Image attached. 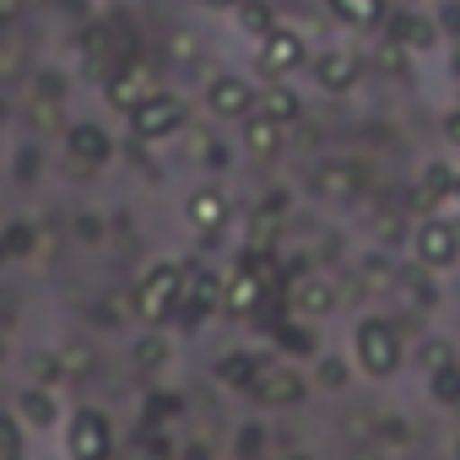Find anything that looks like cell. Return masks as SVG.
I'll list each match as a JSON object with an SVG mask.
<instances>
[{
    "label": "cell",
    "mask_w": 460,
    "mask_h": 460,
    "mask_svg": "<svg viewBox=\"0 0 460 460\" xmlns=\"http://www.w3.org/2000/svg\"><path fill=\"white\" fill-rule=\"evenodd\" d=\"M179 293H184V266H173V261H152V266L136 277V288H130V309H136L146 325H163V320H173Z\"/></svg>",
    "instance_id": "1"
},
{
    "label": "cell",
    "mask_w": 460,
    "mask_h": 460,
    "mask_svg": "<svg viewBox=\"0 0 460 460\" xmlns=\"http://www.w3.org/2000/svg\"><path fill=\"white\" fill-rule=\"evenodd\" d=\"M179 130H184V103H179L173 93H152V98H141V103L130 109V136H136L141 146L173 141Z\"/></svg>",
    "instance_id": "2"
},
{
    "label": "cell",
    "mask_w": 460,
    "mask_h": 460,
    "mask_svg": "<svg viewBox=\"0 0 460 460\" xmlns=\"http://www.w3.org/2000/svg\"><path fill=\"white\" fill-rule=\"evenodd\" d=\"M352 358H358V368L368 379H390L395 363H401V341H395V331L385 320H363L358 336H352Z\"/></svg>",
    "instance_id": "3"
},
{
    "label": "cell",
    "mask_w": 460,
    "mask_h": 460,
    "mask_svg": "<svg viewBox=\"0 0 460 460\" xmlns=\"http://www.w3.org/2000/svg\"><path fill=\"white\" fill-rule=\"evenodd\" d=\"M66 449H71V460H109V455H114V428H109V417H103L98 406L71 411V422H66Z\"/></svg>",
    "instance_id": "4"
},
{
    "label": "cell",
    "mask_w": 460,
    "mask_h": 460,
    "mask_svg": "<svg viewBox=\"0 0 460 460\" xmlns=\"http://www.w3.org/2000/svg\"><path fill=\"white\" fill-rule=\"evenodd\" d=\"M255 87L244 82V76H211V87H206V109L217 114V119H250L255 114Z\"/></svg>",
    "instance_id": "5"
},
{
    "label": "cell",
    "mask_w": 460,
    "mask_h": 460,
    "mask_svg": "<svg viewBox=\"0 0 460 460\" xmlns=\"http://www.w3.org/2000/svg\"><path fill=\"white\" fill-rule=\"evenodd\" d=\"M266 293H271V288H266V277H261V271L244 261L234 277L222 282V304H217V309H222V314H261Z\"/></svg>",
    "instance_id": "6"
},
{
    "label": "cell",
    "mask_w": 460,
    "mask_h": 460,
    "mask_svg": "<svg viewBox=\"0 0 460 460\" xmlns=\"http://www.w3.org/2000/svg\"><path fill=\"white\" fill-rule=\"evenodd\" d=\"M304 390H309V379L293 368V363H282V368H261V379H255V401L261 406H271V411H282V406H298L304 401Z\"/></svg>",
    "instance_id": "7"
},
{
    "label": "cell",
    "mask_w": 460,
    "mask_h": 460,
    "mask_svg": "<svg viewBox=\"0 0 460 460\" xmlns=\"http://www.w3.org/2000/svg\"><path fill=\"white\" fill-rule=\"evenodd\" d=\"M298 66H304V33L271 28V33L261 39V71H266V76H288V71H298Z\"/></svg>",
    "instance_id": "8"
},
{
    "label": "cell",
    "mask_w": 460,
    "mask_h": 460,
    "mask_svg": "<svg viewBox=\"0 0 460 460\" xmlns=\"http://www.w3.org/2000/svg\"><path fill=\"white\" fill-rule=\"evenodd\" d=\"M103 98H109V103H114L119 114H130V109H136L141 98H152L146 66H130V60H125V66H114V71L103 76Z\"/></svg>",
    "instance_id": "9"
},
{
    "label": "cell",
    "mask_w": 460,
    "mask_h": 460,
    "mask_svg": "<svg viewBox=\"0 0 460 460\" xmlns=\"http://www.w3.org/2000/svg\"><path fill=\"white\" fill-rule=\"evenodd\" d=\"M288 304H293L298 320H325V314H336L341 293H336V282H325V277H304V282H293Z\"/></svg>",
    "instance_id": "10"
},
{
    "label": "cell",
    "mask_w": 460,
    "mask_h": 460,
    "mask_svg": "<svg viewBox=\"0 0 460 460\" xmlns=\"http://www.w3.org/2000/svg\"><path fill=\"white\" fill-rule=\"evenodd\" d=\"M314 190H320L325 200H352V195L363 190V168H358L352 157H325V163L314 168Z\"/></svg>",
    "instance_id": "11"
},
{
    "label": "cell",
    "mask_w": 460,
    "mask_h": 460,
    "mask_svg": "<svg viewBox=\"0 0 460 460\" xmlns=\"http://www.w3.org/2000/svg\"><path fill=\"white\" fill-rule=\"evenodd\" d=\"M184 217H190L195 234H222V222H227V195H222L217 184H200V190H190Z\"/></svg>",
    "instance_id": "12"
},
{
    "label": "cell",
    "mask_w": 460,
    "mask_h": 460,
    "mask_svg": "<svg viewBox=\"0 0 460 460\" xmlns=\"http://www.w3.org/2000/svg\"><path fill=\"white\" fill-rule=\"evenodd\" d=\"M211 374H217L222 390H255V379H261V358L244 352V347H234V352H222V358H217Z\"/></svg>",
    "instance_id": "13"
},
{
    "label": "cell",
    "mask_w": 460,
    "mask_h": 460,
    "mask_svg": "<svg viewBox=\"0 0 460 460\" xmlns=\"http://www.w3.org/2000/svg\"><path fill=\"white\" fill-rule=\"evenodd\" d=\"M66 152H71L76 163L98 168V163H109L114 141H109V130H103V125H71V130H66Z\"/></svg>",
    "instance_id": "14"
},
{
    "label": "cell",
    "mask_w": 460,
    "mask_h": 460,
    "mask_svg": "<svg viewBox=\"0 0 460 460\" xmlns=\"http://www.w3.org/2000/svg\"><path fill=\"white\" fill-rule=\"evenodd\" d=\"M314 82H320L325 93H347V87L358 82V60L341 55V49H325V55H314Z\"/></svg>",
    "instance_id": "15"
},
{
    "label": "cell",
    "mask_w": 460,
    "mask_h": 460,
    "mask_svg": "<svg viewBox=\"0 0 460 460\" xmlns=\"http://www.w3.org/2000/svg\"><path fill=\"white\" fill-rule=\"evenodd\" d=\"M244 146H250L255 157H282L288 125H277V119H266V114H250V119H244Z\"/></svg>",
    "instance_id": "16"
},
{
    "label": "cell",
    "mask_w": 460,
    "mask_h": 460,
    "mask_svg": "<svg viewBox=\"0 0 460 460\" xmlns=\"http://www.w3.org/2000/svg\"><path fill=\"white\" fill-rule=\"evenodd\" d=\"M255 114H266V119H277V125H298V114H304V98H298L293 87L271 82V87L255 98Z\"/></svg>",
    "instance_id": "17"
},
{
    "label": "cell",
    "mask_w": 460,
    "mask_h": 460,
    "mask_svg": "<svg viewBox=\"0 0 460 460\" xmlns=\"http://www.w3.org/2000/svg\"><path fill=\"white\" fill-rule=\"evenodd\" d=\"M17 422H28V428H55V422H60L55 395H49L44 385H28V390L17 395Z\"/></svg>",
    "instance_id": "18"
},
{
    "label": "cell",
    "mask_w": 460,
    "mask_h": 460,
    "mask_svg": "<svg viewBox=\"0 0 460 460\" xmlns=\"http://www.w3.org/2000/svg\"><path fill=\"white\" fill-rule=\"evenodd\" d=\"M417 255H422L428 266H449V261L460 255V244H455V234H449L444 222H428L422 234H417Z\"/></svg>",
    "instance_id": "19"
},
{
    "label": "cell",
    "mask_w": 460,
    "mask_h": 460,
    "mask_svg": "<svg viewBox=\"0 0 460 460\" xmlns=\"http://www.w3.org/2000/svg\"><path fill=\"white\" fill-rule=\"evenodd\" d=\"M234 17H239V33L244 39H266L271 28H277V12H271V0H239V6H234Z\"/></svg>",
    "instance_id": "20"
},
{
    "label": "cell",
    "mask_w": 460,
    "mask_h": 460,
    "mask_svg": "<svg viewBox=\"0 0 460 460\" xmlns=\"http://www.w3.org/2000/svg\"><path fill=\"white\" fill-rule=\"evenodd\" d=\"M325 6H331V17L347 22V28H374V22L385 17V0H325Z\"/></svg>",
    "instance_id": "21"
},
{
    "label": "cell",
    "mask_w": 460,
    "mask_h": 460,
    "mask_svg": "<svg viewBox=\"0 0 460 460\" xmlns=\"http://www.w3.org/2000/svg\"><path fill=\"white\" fill-rule=\"evenodd\" d=\"M271 341L277 347H288V352H314V331H309V320H271Z\"/></svg>",
    "instance_id": "22"
},
{
    "label": "cell",
    "mask_w": 460,
    "mask_h": 460,
    "mask_svg": "<svg viewBox=\"0 0 460 460\" xmlns=\"http://www.w3.org/2000/svg\"><path fill=\"white\" fill-rule=\"evenodd\" d=\"M130 358H136V368H146V374H157V368H168V358H173V347H168L163 336H141V341L130 347Z\"/></svg>",
    "instance_id": "23"
},
{
    "label": "cell",
    "mask_w": 460,
    "mask_h": 460,
    "mask_svg": "<svg viewBox=\"0 0 460 460\" xmlns=\"http://www.w3.org/2000/svg\"><path fill=\"white\" fill-rule=\"evenodd\" d=\"M390 39H401V44H411V49H428V44H433V28H428L422 17H395V22H390Z\"/></svg>",
    "instance_id": "24"
},
{
    "label": "cell",
    "mask_w": 460,
    "mask_h": 460,
    "mask_svg": "<svg viewBox=\"0 0 460 460\" xmlns=\"http://www.w3.org/2000/svg\"><path fill=\"white\" fill-rule=\"evenodd\" d=\"M0 460H22V428L6 411H0Z\"/></svg>",
    "instance_id": "25"
},
{
    "label": "cell",
    "mask_w": 460,
    "mask_h": 460,
    "mask_svg": "<svg viewBox=\"0 0 460 460\" xmlns=\"http://www.w3.org/2000/svg\"><path fill=\"white\" fill-rule=\"evenodd\" d=\"M33 239H39V234H33V222H12L6 234H0V244H6V255H28V250H33Z\"/></svg>",
    "instance_id": "26"
},
{
    "label": "cell",
    "mask_w": 460,
    "mask_h": 460,
    "mask_svg": "<svg viewBox=\"0 0 460 460\" xmlns=\"http://www.w3.org/2000/svg\"><path fill=\"white\" fill-rule=\"evenodd\" d=\"M33 374H39V385H44V390H55V385L66 379V358H55V352H44V358L33 363Z\"/></svg>",
    "instance_id": "27"
},
{
    "label": "cell",
    "mask_w": 460,
    "mask_h": 460,
    "mask_svg": "<svg viewBox=\"0 0 460 460\" xmlns=\"http://www.w3.org/2000/svg\"><path fill=\"white\" fill-rule=\"evenodd\" d=\"M314 374H320V385H325V390H341V385H347V363H341V358H320V368H314Z\"/></svg>",
    "instance_id": "28"
},
{
    "label": "cell",
    "mask_w": 460,
    "mask_h": 460,
    "mask_svg": "<svg viewBox=\"0 0 460 460\" xmlns=\"http://www.w3.org/2000/svg\"><path fill=\"white\" fill-rule=\"evenodd\" d=\"M428 390H433L438 401H455V395H460V374H455V368H438V374L428 379Z\"/></svg>",
    "instance_id": "29"
},
{
    "label": "cell",
    "mask_w": 460,
    "mask_h": 460,
    "mask_svg": "<svg viewBox=\"0 0 460 460\" xmlns=\"http://www.w3.org/2000/svg\"><path fill=\"white\" fill-rule=\"evenodd\" d=\"M261 449H266V428L250 422V428L239 433V460H261Z\"/></svg>",
    "instance_id": "30"
},
{
    "label": "cell",
    "mask_w": 460,
    "mask_h": 460,
    "mask_svg": "<svg viewBox=\"0 0 460 460\" xmlns=\"http://www.w3.org/2000/svg\"><path fill=\"white\" fill-rule=\"evenodd\" d=\"M168 411H179V401H173V395H146V417H152V422H163Z\"/></svg>",
    "instance_id": "31"
},
{
    "label": "cell",
    "mask_w": 460,
    "mask_h": 460,
    "mask_svg": "<svg viewBox=\"0 0 460 460\" xmlns=\"http://www.w3.org/2000/svg\"><path fill=\"white\" fill-rule=\"evenodd\" d=\"M200 163H211V168H222V163H227V146H222V141H217V146L206 141V146H200Z\"/></svg>",
    "instance_id": "32"
},
{
    "label": "cell",
    "mask_w": 460,
    "mask_h": 460,
    "mask_svg": "<svg viewBox=\"0 0 460 460\" xmlns=\"http://www.w3.org/2000/svg\"><path fill=\"white\" fill-rule=\"evenodd\" d=\"M444 184H449V173H444V168H428V173H422V190H428V195H438Z\"/></svg>",
    "instance_id": "33"
},
{
    "label": "cell",
    "mask_w": 460,
    "mask_h": 460,
    "mask_svg": "<svg viewBox=\"0 0 460 460\" xmlns=\"http://www.w3.org/2000/svg\"><path fill=\"white\" fill-rule=\"evenodd\" d=\"M17 12H22V0H0V28H12Z\"/></svg>",
    "instance_id": "34"
},
{
    "label": "cell",
    "mask_w": 460,
    "mask_h": 460,
    "mask_svg": "<svg viewBox=\"0 0 460 460\" xmlns=\"http://www.w3.org/2000/svg\"><path fill=\"white\" fill-rule=\"evenodd\" d=\"M200 6H206V12H234L239 0H200Z\"/></svg>",
    "instance_id": "35"
},
{
    "label": "cell",
    "mask_w": 460,
    "mask_h": 460,
    "mask_svg": "<svg viewBox=\"0 0 460 460\" xmlns=\"http://www.w3.org/2000/svg\"><path fill=\"white\" fill-rule=\"evenodd\" d=\"M184 460H211V449H206V444H190V449H184Z\"/></svg>",
    "instance_id": "36"
},
{
    "label": "cell",
    "mask_w": 460,
    "mask_h": 460,
    "mask_svg": "<svg viewBox=\"0 0 460 460\" xmlns=\"http://www.w3.org/2000/svg\"><path fill=\"white\" fill-rule=\"evenodd\" d=\"M444 136H449V141H460V109L449 114V125H444Z\"/></svg>",
    "instance_id": "37"
},
{
    "label": "cell",
    "mask_w": 460,
    "mask_h": 460,
    "mask_svg": "<svg viewBox=\"0 0 460 460\" xmlns=\"http://www.w3.org/2000/svg\"><path fill=\"white\" fill-rule=\"evenodd\" d=\"M0 358H6V336H0Z\"/></svg>",
    "instance_id": "38"
},
{
    "label": "cell",
    "mask_w": 460,
    "mask_h": 460,
    "mask_svg": "<svg viewBox=\"0 0 460 460\" xmlns=\"http://www.w3.org/2000/svg\"><path fill=\"white\" fill-rule=\"evenodd\" d=\"M0 119H6V103H0Z\"/></svg>",
    "instance_id": "39"
},
{
    "label": "cell",
    "mask_w": 460,
    "mask_h": 460,
    "mask_svg": "<svg viewBox=\"0 0 460 460\" xmlns=\"http://www.w3.org/2000/svg\"><path fill=\"white\" fill-rule=\"evenodd\" d=\"M455 190H460V179H455Z\"/></svg>",
    "instance_id": "40"
},
{
    "label": "cell",
    "mask_w": 460,
    "mask_h": 460,
    "mask_svg": "<svg viewBox=\"0 0 460 460\" xmlns=\"http://www.w3.org/2000/svg\"><path fill=\"white\" fill-rule=\"evenodd\" d=\"M298 460H304V455H298Z\"/></svg>",
    "instance_id": "41"
}]
</instances>
